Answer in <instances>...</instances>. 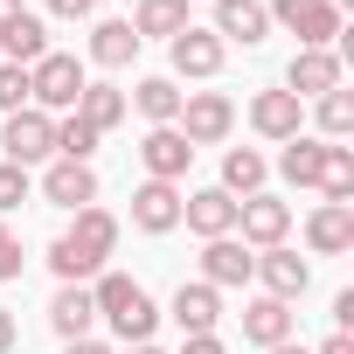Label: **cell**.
Wrapping results in <instances>:
<instances>
[{
  "label": "cell",
  "instance_id": "22",
  "mask_svg": "<svg viewBox=\"0 0 354 354\" xmlns=\"http://www.w3.org/2000/svg\"><path fill=\"white\" fill-rule=\"evenodd\" d=\"M167 313H174V326H181V333H216V319H223V292L195 278V285L174 292V306H167Z\"/></svg>",
  "mask_w": 354,
  "mask_h": 354
},
{
  "label": "cell",
  "instance_id": "27",
  "mask_svg": "<svg viewBox=\"0 0 354 354\" xmlns=\"http://www.w3.org/2000/svg\"><path fill=\"white\" fill-rule=\"evenodd\" d=\"M319 167H326V139H313V132L285 139V153H278V174H285L292 188H319Z\"/></svg>",
  "mask_w": 354,
  "mask_h": 354
},
{
  "label": "cell",
  "instance_id": "33",
  "mask_svg": "<svg viewBox=\"0 0 354 354\" xmlns=\"http://www.w3.org/2000/svg\"><path fill=\"white\" fill-rule=\"evenodd\" d=\"M21 264H28V257H21V236H8V243H0V285H15Z\"/></svg>",
  "mask_w": 354,
  "mask_h": 354
},
{
  "label": "cell",
  "instance_id": "7",
  "mask_svg": "<svg viewBox=\"0 0 354 354\" xmlns=\"http://www.w3.org/2000/svg\"><path fill=\"white\" fill-rule=\"evenodd\" d=\"M257 285H264V299H306V285H313V264L292 250V243H271V250H257V271H250Z\"/></svg>",
  "mask_w": 354,
  "mask_h": 354
},
{
  "label": "cell",
  "instance_id": "39",
  "mask_svg": "<svg viewBox=\"0 0 354 354\" xmlns=\"http://www.w3.org/2000/svg\"><path fill=\"white\" fill-rule=\"evenodd\" d=\"M63 354H111V347H104L97 333H84V340H63Z\"/></svg>",
  "mask_w": 354,
  "mask_h": 354
},
{
  "label": "cell",
  "instance_id": "8",
  "mask_svg": "<svg viewBox=\"0 0 354 354\" xmlns=\"http://www.w3.org/2000/svg\"><path fill=\"white\" fill-rule=\"evenodd\" d=\"M0 146H8V160H15V167L56 160V118L28 104V111H15V118H8V132H0Z\"/></svg>",
  "mask_w": 354,
  "mask_h": 354
},
{
  "label": "cell",
  "instance_id": "38",
  "mask_svg": "<svg viewBox=\"0 0 354 354\" xmlns=\"http://www.w3.org/2000/svg\"><path fill=\"white\" fill-rule=\"evenodd\" d=\"M313 354H354V333H326V340H319Z\"/></svg>",
  "mask_w": 354,
  "mask_h": 354
},
{
  "label": "cell",
  "instance_id": "3",
  "mask_svg": "<svg viewBox=\"0 0 354 354\" xmlns=\"http://www.w3.org/2000/svg\"><path fill=\"white\" fill-rule=\"evenodd\" d=\"M264 15H271V28L299 35V49H333V35H340L333 0H264Z\"/></svg>",
  "mask_w": 354,
  "mask_h": 354
},
{
  "label": "cell",
  "instance_id": "18",
  "mask_svg": "<svg viewBox=\"0 0 354 354\" xmlns=\"http://www.w3.org/2000/svg\"><path fill=\"white\" fill-rule=\"evenodd\" d=\"M271 35V15H264V0H216V42L230 49V42H243V49H257Z\"/></svg>",
  "mask_w": 354,
  "mask_h": 354
},
{
  "label": "cell",
  "instance_id": "26",
  "mask_svg": "<svg viewBox=\"0 0 354 354\" xmlns=\"http://www.w3.org/2000/svg\"><path fill=\"white\" fill-rule=\"evenodd\" d=\"M188 28V0H139L132 8V35L139 42H174Z\"/></svg>",
  "mask_w": 354,
  "mask_h": 354
},
{
  "label": "cell",
  "instance_id": "35",
  "mask_svg": "<svg viewBox=\"0 0 354 354\" xmlns=\"http://www.w3.org/2000/svg\"><path fill=\"white\" fill-rule=\"evenodd\" d=\"M181 354H230L216 333H181Z\"/></svg>",
  "mask_w": 354,
  "mask_h": 354
},
{
  "label": "cell",
  "instance_id": "11",
  "mask_svg": "<svg viewBox=\"0 0 354 354\" xmlns=\"http://www.w3.org/2000/svg\"><path fill=\"white\" fill-rule=\"evenodd\" d=\"M42 202H49V209H70V216L91 209V202H97V174H91L84 160H49V167H42Z\"/></svg>",
  "mask_w": 354,
  "mask_h": 354
},
{
  "label": "cell",
  "instance_id": "15",
  "mask_svg": "<svg viewBox=\"0 0 354 354\" xmlns=\"http://www.w3.org/2000/svg\"><path fill=\"white\" fill-rule=\"evenodd\" d=\"M292 333H299V313H292L285 299H264V292H257V299L243 306V340H250V347L271 354V347H285Z\"/></svg>",
  "mask_w": 354,
  "mask_h": 354
},
{
  "label": "cell",
  "instance_id": "19",
  "mask_svg": "<svg viewBox=\"0 0 354 354\" xmlns=\"http://www.w3.org/2000/svg\"><path fill=\"white\" fill-rule=\"evenodd\" d=\"M42 56H49V21L21 8L8 28H0V63H21V70H35Z\"/></svg>",
  "mask_w": 354,
  "mask_h": 354
},
{
  "label": "cell",
  "instance_id": "37",
  "mask_svg": "<svg viewBox=\"0 0 354 354\" xmlns=\"http://www.w3.org/2000/svg\"><path fill=\"white\" fill-rule=\"evenodd\" d=\"M333 319H340V333H354V292H340V299H333Z\"/></svg>",
  "mask_w": 354,
  "mask_h": 354
},
{
  "label": "cell",
  "instance_id": "36",
  "mask_svg": "<svg viewBox=\"0 0 354 354\" xmlns=\"http://www.w3.org/2000/svg\"><path fill=\"white\" fill-rule=\"evenodd\" d=\"M15 347H21V326H15V313H8V306H0V354H15Z\"/></svg>",
  "mask_w": 354,
  "mask_h": 354
},
{
  "label": "cell",
  "instance_id": "21",
  "mask_svg": "<svg viewBox=\"0 0 354 354\" xmlns=\"http://www.w3.org/2000/svg\"><path fill=\"white\" fill-rule=\"evenodd\" d=\"M181 84H174V77H139L132 91H125V104L146 118V125H174V118H181Z\"/></svg>",
  "mask_w": 354,
  "mask_h": 354
},
{
  "label": "cell",
  "instance_id": "16",
  "mask_svg": "<svg viewBox=\"0 0 354 354\" xmlns=\"http://www.w3.org/2000/svg\"><path fill=\"white\" fill-rule=\"evenodd\" d=\"M181 223L209 243V236H236V202L223 195V188H195V195H181Z\"/></svg>",
  "mask_w": 354,
  "mask_h": 354
},
{
  "label": "cell",
  "instance_id": "17",
  "mask_svg": "<svg viewBox=\"0 0 354 354\" xmlns=\"http://www.w3.org/2000/svg\"><path fill=\"white\" fill-rule=\"evenodd\" d=\"M306 250H313V257H347V250H354V209L319 202V209L306 216Z\"/></svg>",
  "mask_w": 354,
  "mask_h": 354
},
{
  "label": "cell",
  "instance_id": "1",
  "mask_svg": "<svg viewBox=\"0 0 354 354\" xmlns=\"http://www.w3.org/2000/svg\"><path fill=\"white\" fill-rule=\"evenodd\" d=\"M111 250H118V216H111L104 202H91V209H77L70 230L49 243V271H56L63 285H91V278L111 264Z\"/></svg>",
  "mask_w": 354,
  "mask_h": 354
},
{
  "label": "cell",
  "instance_id": "24",
  "mask_svg": "<svg viewBox=\"0 0 354 354\" xmlns=\"http://www.w3.org/2000/svg\"><path fill=\"white\" fill-rule=\"evenodd\" d=\"M132 56H139V35H132V21H118V15L91 21V63H97V70H125Z\"/></svg>",
  "mask_w": 354,
  "mask_h": 354
},
{
  "label": "cell",
  "instance_id": "29",
  "mask_svg": "<svg viewBox=\"0 0 354 354\" xmlns=\"http://www.w3.org/2000/svg\"><path fill=\"white\" fill-rule=\"evenodd\" d=\"M313 104H319V111H313V118H319V132H313V139L340 146V139L354 132V97H347V84H340V91H326V97H313Z\"/></svg>",
  "mask_w": 354,
  "mask_h": 354
},
{
  "label": "cell",
  "instance_id": "28",
  "mask_svg": "<svg viewBox=\"0 0 354 354\" xmlns=\"http://www.w3.org/2000/svg\"><path fill=\"white\" fill-rule=\"evenodd\" d=\"M319 202L354 209V153H347V146H326V167H319Z\"/></svg>",
  "mask_w": 354,
  "mask_h": 354
},
{
  "label": "cell",
  "instance_id": "30",
  "mask_svg": "<svg viewBox=\"0 0 354 354\" xmlns=\"http://www.w3.org/2000/svg\"><path fill=\"white\" fill-rule=\"evenodd\" d=\"M91 153H97V132H91L77 111H63V118H56V160H84V167H91Z\"/></svg>",
  "mask_w": 354,
  "mask_h": 354
},
{
  "label": "cell",
  "instance_id": "10",
  "mask_svg": "<svg viewBox=\"0 0 354 354\" xmlns=\"http://www.w3.org/2000/svg\"><path fill=\"white\" fill-rule=\"evenodd\" d=\"M250 132L271 139V146H285V139L306 132V104H299L292 91H257V97H250Z\"/></svg>",
  "mask_w": 354,
  "mask_h": 354
},
{
  "label": "cell",
  "instance_id": "2",
  "mask_svg": "<svg viewBox=\"0 0 354 354\" xmlns=\"http://www.w3.org/2000/svg\"><path fill=\"white\" fill-rule=\"evenodd\" d=\"M84 84H91V77H84V63H77V56H63V49H49V56L28 70V104H35V111H49V118H56V111H77Z\"/></svg>",
  "mask_w": 354,
  "mask_h": 354
},
{
  "label": "cell",
  "instance_id": "9",
  "mask_svg": "<svg viewBox=\"0 0 354 354\" xmlns=\"http://www.w3.org/2000/svg\"><path fill=\"white\" fill-rule=\"evenodd\" d=\"M188 160H195V146L181 139V125H153V132L139 139V167H146V181H174V188H181Z\"/></svg>",
  "mask_w": 354,
  "mask_h": 354
},
{
  "label": "cell",
  "instance_id": "4",
  "mask_svg": "<svg viewBox=\"0 0 354 354\" xmlns=\"http://www.w3.org/2000/svg\"><path fill=\"white\" fill-rule=\"evenodd\" d=\"M174 125H181V139L202 153V146H223V139L236 132V104H230L223 91H188V97H181V118H174Z\"/></svg>",
  "mask_w": 354,
  "mask_h": 354
},
{
  "label": "cell",
  "instance_id": "34",
  "mask_svg": "<svg viewBox=\"0 0 354 354\" xmlns=\"http://www.w3.org/2000/svg\"><path fill=\"white\" fill-rule=\"evenodd\" d=\"M49 15H63V21H91L97 0H49Z\"/></svg>",
  "mask_w": 354,
  "mask_h": 354
},
{
  "label": "cell",
  "instance_id": "40",
  "mask_svg": "<svg viewBox=\"0 0 354 354\" xmlns=\"http://www.w3.org/2000/svg\"><path fill=\"white\" fill-rule=\"evenodd\" d=\"M15 15H21V0H0V28H8V21H15Z\"/></svg>",
  "mask_w": 354,
  "mask_h": 354
},
{
  "label": "cell",
  "instance_id": "20",
  "mask_svg": "<svg viewBox=\"0 0 354 354\" xmlns=\"http://www.w3.org/2000/svg\"><path fill=\"white\" fill-rule=\"evenodd\" d=\"M264 181H271V160H264L257 146H230V153H223V195H230V202L264 195Z\"/></svg>",
  "mask_w": 354,
  "mask_h": 354
},
{
  "label": "cell",
  "instance_id": "23",
  "mask_svg": "<svg viewBox=\"0 0 354 354\" xmlns=\"http://www.w3.org/2000/svg\"><path fill=\"white\" fill-rule=\"evenodd\" d=\"M49 326H56V340H84V333L97 326V299H91V285H63V292L49 299Z\"/></svg>",
  "mask_w": 354,
  "mask_h": 354
},
{
  "label": "cell",
  "instance_id": "14",
  "mask_svg": "<svg viewBox=\"0 0 354 354\" xmlns=\"http://www.w3.org/2000/svg\"><path fill=\"white\" fill-rule=\"evenodd\" d=\"M285 91L306 104V97H326V91H340V56L333 49H299L292 63H285Z\"/></svg>",
  "mask_w": 354,
  "mask_h": 354
},
{
  "label": "cell",
  "instance_id": "25",
  "mask_svg": "<svg viewBox=\"0 0 354 354\" xmlns=\"http://www.w3.org/2000/svg\"><path fill=\"white\" fill-rule=\"evenodd\" d=\"M77 118L104 139V132H118L125 118H132V104H125V91L118 84H84V97H77Z\"/></svg>",
  "mask_w": 354,
  "mask_h": 354
},
{
  "label": "cell",
  "instance_id": "32",
  "mask_svg": "<svg viewBox=\"0 0 354 354\" xmlns=\"http://www.w3.org/2000/svg\"><path fill=\"white\" fill-rule=\"evenodd\" d=\"M0 111H28V70L21 63H0Z\"/></svg>",
  "mask_w": 354,
  "mask_h": 354
},
{
  "label": "cell",
  "instance_id": "41",
  "mask_svg": "<svg viewBox=\"0 0 354 354\" xmlns=\"http://www.w3.org/2000/svg\"><path fill=\"white\" fill-rule=\"evenodd\" d=\"M271 354H313V347H299V340H285V347H271Z\"/></svg>",
  "mask_w": 354,
  "mask_h": 354
},
{
  "label": "cell",
  "instance_id": "6",
  "mask_svg": "<svg viewBox=\"0 0 354 354\" xmlns=\"http://www.w3.org/2000/svg\"><path fill=\"white\" fill-rule=\"evenodd\" d=\"M285 236H292V202H278V195L236 202V243H243V250H271V243H285Z\"/></svg>",
  "mask_w": 354,
  "mask_h": 354
},
{
  "label": "cell",
  "instance_id": "5",
  "mask_svg": "<svg viewBox=\"0 0 354 354\" xmlns=\"http://www.w3.org/2000/svg\"><path fill=\"white\" fill-rule=\"evenodd\" d=\"M223 42H216V28H181V35H174L167 42V63H174V84H209V77H223Z\"/></svg>",
  "mask_w": 354,
  "mask_h": 354
},
{
  "label": "cell",
  "instance_id": "43",
  "mask_svg": "<svg viewBox=\"0 0 354 354\" xmlns=\"http://www.w3.org/2000/svg\"><path fill=\"white\" fill-rule=\"evenodd\" d=\"M8 236H15V230H8V216H0V243H8Z\"/></svg>",
  "mask_w": 354,
  "mask_h": 354
},
{
  "label": "cell",
  "instance_id": "42",
  "mask_svg": "<svg viewBox=\"0 0 354 354\" xmlns=\"http://www.w3.org/2000/svg\"><path fill=\"white\" fill-rule=\"evenodd\" d=\"M125 354H160V347H153V340H132V347H125Z\"/></svg>",
  "mask_w": 354,
  "mask_h": 354
},
{
  "label": "cell",
  "instance_id": "12",
  "mask_svg": "<svg viewBox=\"0 0 354 354\" xmlns=\"http://www.w3.org/2000/svg\"><path fill=\"white\" fill-rule=\"evenodd\" d=\"M250 271H257V250H243L236 236H209L202 243V285L236 292V285H250Z\"/></svg>",
  "mask_w": 354,
  "mask_h": 354
},
{
  "label": "cell",
  "instance_id": "13",
  "mask_svg": "<svg viewBox=\"0 0 354 354\" xmlns=\"http://www.w3.org/2000/svg\"><path fill=\"white\" fill-rule=\"evenodd\" d=\"M132 230H146V236L181 230V188L174 181H139L132 188Z\"/></svg>",
  "mask_w": 354,
  "mask_h": 354
},
{
  "label": "cell",
  "instance_id": "31",
  "mask_svg": "<svg viewBox=\"0 0 354 354\" xmlns=\"http://www.w3.org/2000/svg\"><path fill=\"white\" fill-rule=\"evenodd\" d=\"M28 195H35V174H28V167H15V160H0V216H15Z\"/></svg>",
  "mask_w": 354,
  "mask_h": 354
}]
</instances>
